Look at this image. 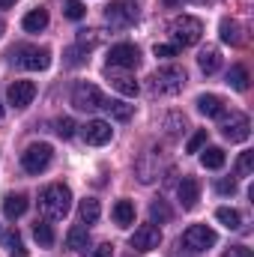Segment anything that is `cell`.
<instances>
[{
  "label": "cell",
  "instance_id": "ac0fdd59",
  "mask_svg": "<svg viewBox=\"0 0 254 257\" xmlns=\"http://www.w3.org/2000/svg\"><path fill=\"white\" fill-rule=\"evenodd\" d=\"M108 81H111V87H114L117 93H123V96H138V81H135L132 75H123V72L108 69Z\"/></svg>",
  "mask_w": 254,
  "mask_h": 257
},
{
  "label": "cell",
  "instance_id": "7bdbcfd3",
  "mask_svg": "<svg viewBox=\"0 0 254 257\" xmlns=\"http://www.w3.org/2000/svg\"><path fill=\"white\" fill-rule=\"evenodd\" d=\"M9 6H15V0H0V9H9Z\"/></svg>",
  "mask_w": 254,
  "mask_h": 257
},
{
  "label": "cell",
  "instance_id": "b9f144b4",
  "mask_svg": "<svg viewBox=\"0 0 254 257\" xmlns=\"http://www.w3.org/2000/svg\"><path fill=\"white\" fill-rule=\"evenodd\" d=\"M162 3H165V6H168V9H174V6H183V3H186V0H162Z\"/></svg>",
  "mask_w": 254,
  "mask_h": 257
},
{
  "label": "cell",
  "instance_id": "4316f807",
  "mask_svg": "<svg viewBox=\"0 0 254 257\" xmlns=\"http://www.w3.org/2000/svg\"><path fill=\"white\" fill-rule=\"evenodd\" d=\"M215 218H218L227 230H239V227H242V215H239L236 209H230V206H218V209H215Z\"/></svg>",
  "mask_w": 254,
  "mask_h": 257
},
{
  "label": "cell",
  "instance_id": "9a60e30c",
  "mask_svg": "<svg viewBox=\"0 0 254 257\" xmlns=\"http://www.w3.org/2000/svg\"><path fill=\"white\" fill-rule=\"evenodd\" d=\"M0 245L9 251V257H27V248H24V242H21V233H18L15 227L0 224Z\"/></svg>",
  "mask_w": 254,
  "mask_h": 257
},
{
  "label": "cell",
  "instance_id": "f6af8a7d",
  "mask_svg": "<svg viewBox=\"0 0 254 257\" xmlns=\"http://www.w3.org/2000/svg\"><path fill=\"white\" fill-rule=\"evenodd\" d=\"M0 33H3V21H0Z\"/></svg>",
  "mask_w": 254,
  "mask_h": 257
},
{
  "label": "cell",
  "instance_id": "e0dca14e",
  "mask_svg": "<svg viewBox=\"0 0 254 257\" xmlns=\"http://www.w3.org/2000/svg\"><path fill=\"white\" fill-rule=\"evenodd\" d=\"M197 111L203 114V117H224V99L221 96H215V93H203V96H197Z\"/></svg>",
  "mask_w": 254,
  "mask_h": 257
},
{
  "label": "cell",
  "instance_id": "83f0119b",
  "mask_svg": "<svg viewBox=\"0 0 254 257\" xmlns=\"http://www.w3.org/2000/svg\"><path fill=\"white\" fill-rule=\"evenodd\" d=\"M227 84L233 87V90H239V93H245L248 90V69L245 66H230V72H227Z\"/></svg>",
  "mask_w": 254,
  "mask_h": 257
},
{
  "label": "cell",
  "instance_id": "cb8c5ba5",
  "mask_svg": "<svg viewBox=\"0 0 254 257\" xmlns=\"http://www.w3.org/2000/svg\"><path fill=\"white\" fill-rule=\"evenodd\" d=\"M78 215H81V221H84V224H96V221H99V215H102L99 200H96V197H84V200H81V206H78Z\"/></svg>",
  "mask_w": 254,
  "mask_h": 257
},
{
  "label": "cell",
  "instance_id": "30bf717a",
  "mask_svg": "<svg viewBox=\"0 0 254 257\" xmlns=\"http://www.w3.org/2000/svg\"><path fill=\"white\" fill-rule=\"evenodd\" d=\"M141 63V51L132 42H120L108 51V69H135Z\"/></svg>",
  "mask_w": 254,
  "mask_h": 257
},
{
  "label": "cell",
  "instance_id": "d590c367",
  "mask_svg": "<svg viewBox=\"0 0 254 257\" xmlns=\"http://www.w3.org/2000/svg\"><path fill=\"white\" fill-rule=\"evenodd\" d=\"M54 126H57V135H60V138H72V135H75V128H78L72 117H60Z\"/></svg>",
  "mask_w": 254,
  "mask_h": 257
},
{
  "label": "cell",
  "instance_id": "7a4b0ae2",
  "mask_svg": "<svg viewBox=\"0 0 254 257\" xmlns=\"http://www.w3.org/2000/svg\"><path fill=\"white\" fill-rule=\"evenodd\" d=\"M168 30H171V39H174L177 48L197 45L200 36H203V24H200V18H194V15H180V18H174Z\"/></svg>",
  "mask_w": 254,
  "mask_h": 257
},
{
  "label": "cell",
  "instance_id": "484cf974",
  "mask_svg": "<svg viewBox=\"0 0 254 257\" xmlns=\"http://www.w3.org/2000/svg\"><path fill=\"white\" fill-rule=\"evenodd\" d=\"M200 165L209 168V171L224 168V150H221V147H206V150L200 153Z\"/></svg>",
  "mask_w": 254,
  "mask_h": 257
},
{
  "label": "cell",
  "instance_id": "60d3db41",
  "mask_svg": "<svg viewBox=\"0 0 254 257\" xmlns=\"http://www.w3.org/2000/svg\"><path fill=\"white\" fill-rule=\"evenodd\" d=\"M90 257H114V245L111 242H102V245H96V251Z\"/></svg>",
  "mask_w": 254,
  "mask_h": 257
},
{
  "label": "cell",
  "instance_id": "f546056e",
  "mask_svg": "<svg viewBox=\"0 0 254 257\" xmlns=\"http://www.w3.org/2000/svg\"><path fill=\"white\" fill-rule=\"evenodd\" d=\"M33 239H36L42 248L54 245V230H51V224H48V221H36V224H33Z\"/></svg>",
  "mask_w": 254,
  "mask_h": 257
},
{
  "label": "cell",
  "instance_id": "1f68e13d",
  "mask_svg": "<svg viewBox=\"0 0 254 257\" xmlns=\"http://www.w3.org/2000/svg\"><path fill=\"white\" fill-rule=\"evenodd\" d=\"M251 171H254V153L245 150V153H239V159H236V177H251Z\"/></svg>",
  "mask_w": 254,
  "mask_h": 257
},
{
  "label": "cell",
  "instance_id": "603a6c76",
  "mask_svg": "<svg viewBox=\"0 0 254 257\" xmlns=\"http://www.w3.org/2000/svg\"><path fill=\"white\" fill-rule=\"evenodd\" d=\"M111 215H114L117 227H129V224H135V203H132V200H117L114 209H111Z\"/></svg>",
  "mask_w": 254,
  "mask_h": 257
},
{
  "label": "cell",
  "instance_id": "6da1fadb",
  "mask_svg": "<svg viewBox=\"0 0 254 257\" xmlns=\"http://www.w3.org/2000/svg\"><path fill=\"white\" fill-rule=\"evenodd\" d=\"M39 209L48 218H66L69 209H72V192H69V186H63V183L45 186L39 192Z\"/></svg>",
  "mask_w": 254,
  "mask_h": 257
},
{
  "label": "cell",
  "instance_id": "ffe728a7",
  "mask_svg": "<svg viewBox=\"0 0 254 257\" xmlns=\"http://www.w3.org/2000/svg\"><path fill=\"white\" fill-rule=\"evenodd\" d=\"M21 27H24L27 33H42V30L48 27V9H30V12L24 15Z\"/></svg>",
  "mask_w": 254,
  "mask_h": 257
},
{
  "label": "cell",
  "instance_id": "5b68a950",
  "mask_svg": "<svg viewBox=\"0 0 254 257\" xmlns=\"http://www.w3.org/2000/svg\"><path fill=\"white\" fill-rule=\"evenodd\" d=\"M51 156H54L51 144H30V147L21 153V168H24L27 174H42V171L51 165Z\"/></svg>",
  "mask_w": 254,
  "mask_h": 257
},
{
  "label": "cell",
  "instance_id": "836d02e7",
  "mask_svg": "<svg viewBox=\"0 0 254 257\" xmlns=\"http://www.w3.org/2000/svg\"><path fill=\"white\" fill-rule=\"evenodd\" d=\"M66 18H72V21H81L84 15H87V9H84V3L81 0H66Z\"/></svg>",
  "mask_w": 254,
  "mask_h": 257
},
{
  "label": "cell",
  "instance_id": "8fae6325",
  "mask_svg": "<svg viewBox=\"0 0 254 257\" xmlns=\"http://www.w3.org/2000/svg\"><path fill=\"white\" fill-rule=\"evenodd\" d=\"M129 245H132L135 251H153V248L162 245V230H159L156 224H141V227H135Z\"/></svg>",
  "mask_w": 254,
  "mask_h": 257
},
{
  "label": "cell",
  "instance_id": "d6a6232c",
  "mask_svg": "<svg viewBox=\"0 0 254 257\" xmlns=\"http://www.w3.org/2000/svg\"><path fill=\"white\" fill-rule=\"evenodd\" d=\"M87 54H90L87 48H81V45H72V48L66 51V63H69V66H84L87 60H90Z\"/></svg>",
  "mask_w": 254,
  "mask_h": 257
},
{
  "label": "cell",
  "instance_id": "4fadbf2b",
  "mask_svg": "<svg viewBox=\"0 0 254 257\" xmlns=\"http://www.w3.org/2000/svg\"><path fill=\"white\" fill-rule=\"evenodd\" d=\"M114 138V128L108 120H90L87 126H84V141L87 144H93V147H102V144H108Z\"/></svg>",
  "mask_w": 254,
  "mask_h": 257
},
{
  "label": "cell",
  "instance_id": "d6986e66",
  "mask_svg": "<svg viewBox=\"0 0 254 257\" xmlns=\"http://www.w3.org/2000/svg\"><path fill=\"white\" fill-rule=\"evenodd\" d=\"M27 212V194H6L3 197V215L6 218H21Z\"/></svg>",
  "mask_w": 254,
  "mask_h": 257
},
{
  "label": "cell",
  "instance_id": "8d00e7d4",
  "mask_svg": "<svg viewBox=\"0 0 254 257\" xmlns=\"http://www.w3.org/2000/svg\"><path fill=\"white\" fill-rule=\"evenodd\" d=\"M96 42H99V33H96V30H81V33H78V45H81V48L90 51Z\"/></svg>",
  "mask_w": 254,
  "mask_h": 257
},
{
  "label": "cell",
  "instance_id": "9c48e42d",
  "mask_svg": "<svg viewBox=\"0 0 254 257\" xmlns=\"http://www.w3.org/2000/svg\"><path fill=\"white\" fill-rule=\"evenodd\" d=\"M105 21L111 27H129V24L138 21V6L129 3V0H111L105 6Z\"/></svg>",
  "mask_w": 254,
  "mask_h": 257
},
{
  "label": "cell",
  "instance_id": "ab89813d",
  "mask_svg": "<svg viewBox=\"0 0 254 257\" xmlns=\"http://www.w3.org/2000/svg\"><path fill=\"white\" fill-rule=\"evenodd\" d=\"M221 257H254L251 248H245V245H233V248H227Z\"/></svg>",
  "mask_w": 254,
  "mask_h": 257
},
{
  "label": "cell",
  "instance_id": "5bb4252c",
  "mask_svg": "<svg viewBox=\"0 0 254 257\" xmlns=\"http://www.w3.org/2000/svg\"><path fill=\"white\" fill-rule=\"evenodd\" d=\"M177 194H180L183 209H194L197 200H200V180L197 177H183V183L177 186Z\"/></svg>",
  "mask_w": 254,
  "mask_h": 257
},
{
  "label": "cell",
  "instance_id": "ee69618b",
  "mask_svg": "<svg viewBox=\"0 0 254 257\" xmlns=\"http://www.w3.org/2000/svg\"><path fill=\"white\" fill-rule=\"evenodd\" d=\"M0 120H3V105H0Z\"/></svg>",
  "mask_w": 254,
  "mask_h": 257
},
{
  "label": "cell",
  "instance_id": "f1b7e54d",
  "mask_svg": "<svg viewBox=\"0 0 254 257\" xmlns=\"http://www.w3.org/2000/svg\"><path fill=\"white\" fill-rule=\"evenodd\" d=\"M218 30H221V42H227V45H242V36H239V24H236L233 18H224Z\"/></svg>",
  "mask_w": 254,
  "mask_h": 257
},
{
  "label": "cell",
  "instance_id": "3957f363",
  "mask_svg": "<svg viewBox=\"0 0 254 257\" xmlns=\"http://www.w3.org/2000/svg\"><path fill=\"white\" fill-rule=\"evenodd\" d=\"M153 90L162 93V96H174L186 87V69L183 66H162L153 72Z\"/></svg>",
  "mask_w": 254,
  "mask_h": 257
},
{
  "label": "cell",
  "instance_id": "74e56055",
  "mask_svg": "<svg viewBox=\"0 0 254 257\" xmlns=\"http://www.w3.org/2000/svg\"><path fill=\"white\" fill-rule=\"evenodd\" d=\"M215 189L221 194H236V180H227V177H221L218 183H215Z\"/></svg>",
  "mask_w": 254,
  "mask_h": 257
},
{
  "label": "cell",
  "instance_id": "e575fe53",
  "mask_svg": "<svg viewBox=\"0 0 254 257\" xmlns=\"http://www.w3.org/2000/svg\"><path fill=\"white\" fill-rule=\"evenodd\" d=\"M203 144H206V128H197V132L189 138L186 150H189V153H200V150H203Z\"/></svg>",
  "mask_w": 254,
  "mask_h": 257
},
{
  "label": "cell",
  "instance_id": "277c9868",
  "mask_svg": "<svg viewBox=\"0 0 254 257\" xmlns=\"http://www.w3.org/2000/svg\"><path fill=\"white\" fill-rule=\"evenodd\" d=\"M12 57L21 69H30V72H42L51 66V51L48 48H36V45H21V48H12Z\"/></svg>",
  "mask_w": 254,
  "mask_h": 257
},
{
  "label": "cell",
  "instance_id": "44dd1931",
  "mask_svg": "<svg viewBox=\"0 0 254 257\" xmlns=\"http://www.w3.org/2000/svg\"><path fill=\"white\" fill-rule=\"evenodd\" d=\"M87 245H90V230H87L84 224L69 227V233H66V248H72V251H84Z\"/></svg>",
  "mask_w": 254,
  "mask_h": 257
},
{
  "label": "cell",
  "instance_id": "4dcf8cb0",
  "mask_svg": "<svg viewBox=\"0 0 254 257\" xmlns=\"http://www.w3.org/2000/svg\"><path fill=\"white\" fill-rule=\"evenodd\" d=\"M171 215H174V212H171V206H168L165 200H153V203H150V218H153V224H156V221H159V224H162V221H171Z\"/></svg>",
  "mask_w": 254,
  "mask_h": 257
},
{
  "label": "cell",
  "instance_id": "7402d4cb",
  "mask_svg": "<svg viewBox=\"0 0 254 257\" xmlns=\"http://www.w3.org/2000/svg\"><path fill=\"white\" fill-rule=\"evenodd\" d=\"M197 66L206 72V75H215L218 69H221V54H218V48H212V45H206L200 54H197Z\"/></svg>",
  "mask_w": 254,
  "mask_h": 257
},
{
  "label": "cell",
  "instance_id": "ba28073f",
  "mask_svg": "<svg viewBox=\"0 0 254 257\" xmlns=\"http://www.w3.org/2000/svg\"><path fill=\"white\" fill-rule=\"evenodd\" d=\"M218 120H221V135H224L230 144H242V141H248V135H251V123H248L245 114L230 111V117H218Z\"/></svg>",
  "mask_w": 254,
  "mask_h": 257
},
{
  "label": "cell",
  "instance_id": "f35d334b",
  "mask_svg": "<svg viewBox=\"0 0 254 257\" xmlns=\"http://www.w3.org/2000/svg\"><path fill=\"white\" fill-rule=\"evenodd\" d=\"M177 51H180L177 45H156V48H153L156 57H177Z\"/></svg>",
  "mask_w": 254,
  "mask_h": 257
},
{
  "label": "cell",
  "instance_id": "8992f818",
  "mask_svg": "<svg viewBox=\"0 0 254 257\" xmlns=\"http://www.w3.org/2000/svg\"><path fill=\"white\" fill-rule=\"evenodd\" d=\"M189 251H206V248H212L215 242H218V233L212 230V227H206V224H191L183 230V239H180Z\"/></svg>",
  "mask_w": 254,
  "mask_h": 257
},
{
  "label": "cell",
  "instance_id": "d4e9b609",
  "mask_svg": "<svg viewBox=\"0 0 254 257\" xmlns=\"http://www.w3.org/2000/svg\"><path fill=\"white\" fill-rule=\"evenodd\" d=\"M102 108H105V111H108L114 120H120V123L132 120V105L120 102V99H105V102H102Z\"/></svg>",
  "mask_w": 254,
  "mask_h": 257
},
{
  "label": "cell",
  "instance_id": "52a82bcc",
  "mask_svg": "<svg viewBox=\"0 0 254 257\" xmlns=\"http://www.w3.org/2000/svg\"><path fill=\"white\" fill-rule=\"evenodd\" d=\"M102 102H105V96H102V90H99L96 84H90V81L75 84V90H72V105H75L78 111H99Z\"/></svg>",
  "mask_w": 254,
  "mask_h": 257
},
{
  "label": "cell",
  "instance_id": "7c38bea8",
  "mask_svg": "<svg viewBox=\"0 0 254 257\" xmlns=\"http://www.w3.org/2000/svg\"><path fill=\"white\" fill-rule=\"evenodd\" d=\"M33 96H36V84L33 81H12L9 87H6V99H9V105L12 108H27L30 102H33Z\"/></svg>",
  "mask_w": 254,
  "mask_h": 257
},
{
  "label": "cell",
  "instance_id": "2e32d148",
  "mask_svg": "<svg viewBox=\"0 0 254 257\" xmlns=\"http://www.w3.org/2000/svg\"><path fill=\"white\" fill-rule=\"evenodd\" d=\"M156 177H159V150H147V156L138 162V180L153 183Z\"/></svg>",
  "mask_w": 254,
  "mask_h": 257
}]
</instances>
